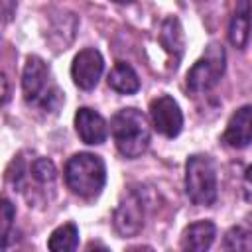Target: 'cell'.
Masks as SVG:
<instances>
[{
	"label": "cell",
	"instance_id": "obj_1",
	"mask_svg": "<svg viewBox=\"0 0 252 252\" xmlns=\"http://www.w3.org/2000/svg\"><path fill=\"white\" fill-rule=\"evenodd\" d=\"M22 93L28 106L45 114H55L65 100L63 91L55 83L49 65L37 55H30L24 65Z\"/></svg>",
	"mask_w": 252,
	"mask_h": 252
},
{
	"label": "cell",
	"instance_id": "obj_2",
	"mask_svg": "<svg viewBox=\"0 0 252 252\" xmlns=\"http://www.w3.org/2000/svg\"><path fill=\"white\" fill-rule=\"evenodd\" d=\"M110 132H112V140L116 144V150L128 159L140 158L148 150L150 140H152L148 118L142 114V110L132 108V106L120 108L112 116Z\"/></svg>",
	"mask_w": 252,
	"mask_h": 252
},
{
	"label": "cell",
	"instance_id": "obj_3",
	"mask_svg": "<svg viewBox=\"0 0 252 252\" xmlns=\"http://www.w3.org/2000/svg\"><path fill=\"white\" fill-rule=\"evenodd\" d=\"M65 183L81 199H94L106 183L104 161L89 152L75 154L65 163Z\"/></svg>",
	"mask_w": 252,
	"mask_h": 252
},
{
	"label": "cell",
	"instance_id": "obj_4",
	"mask_svg": "<svg viewBox=\"0 0 252 252\" xmlns=\"http://www.w3.org/2000/svg\"><path fill=\"white\" fill-rule=\"evenodd\" d=\"M185 195L193 205L211 207L219 195L217 169L209 156L193 154L185 163Z\"/></svg>",
	"mask_w": 252,
	"mask_h": 252
},
{
	"label": "cell",
	"instance_id": "obj_5",
	"mask_svg": "<svg viewBox=\"0 0 252 252\" xmlns=\"http://www.w3.org/2000/svg\"><path fill=\"white\" fill-rule=\"evenodd\" d=\"M226 67L224 47L217 41H211L205 53L195 61V65L187 71L185 83L191 93H207L220 81Z\"/></svg>",
	"mask_w": 252,
	"mask_h": 252
},
{
	"label": "cell",
	"instance_id": "obj_6",
	"mask_svg": "<svg viewBox=\"0 0 252 252\" xmlns=\"http://www.w3.org/2000/svg\"><path fill=\"white\" fill-rule=\"evenodd\" d=\"M144 219H146V205L142 193L136 189L124 191L112 215L114 230L120 236H136L144 226Z\"/></svg>",
	"mask_w": 252,
	"mask_h": 252
},
{
	"label": "cell",
	"instance_id": "obj_7",
	"mask_svg": "<svg viewBox=\"0 0 252 252\" xmlns=\"http://www.w3.org/2000/svg\"><path fill=\"white\" fill-rule=\"evenodd\" d=\"M104 71V59L98 49L85 47L81 49L71 65V77L73 83L83 91H93L98 85V79Z\"/></svg>",
	"mask_w": 252,
	"mask_h": 252
},
{
	"label": "cell",
	"instance_id": "obj_8",
	"mask_svg": "<svg viewBox=\"0 0 252 252\" xmlns=\"http://www.w3.org/2000/svg\"><path fill=\"white\" fill-rule=\"evenodd\" d=\"M150 118H152L154 128L165 138L179 136L183 128L181 108L169 94H161L150 102Z\"/></svg>",
	"mask_w": 252,
	"mask_h": 252
},
{
	"label": "cell",
	"instance_id": "obj_9",
	"mask_svg": "<svg viewBox=\"0 0 252 252\" xmlns=\"http://www.w3.org/2000/svg\"><path fill=\"white\" fill-rule=\"evenodd\" d=\"M222 142L234 150H242L252 144V104H244L232 112L222 134Z\"/></svg>",
	"mask_w": 252,
	"mask_h": 252
},
{
	"label": "cell",
	"instance_id": "obj_10",
	"mask_svg": "<svg viewBox=\"0 0 252 252\" xmlns=\"http://www.w3.org/2000/svg\"><path fill=\"white\" fill-rule=\"evenodd\" d=\"M75 130L81 138V142L89 146H98L106 140L108 136V126L106 120L93 108L81 106L75 112Z\"/></svg>",
	"mask_w": 252,
	"mask_h": 252
},
{
	"label": "cell",
	"instance_id": "obj_11",
	"mask_svg": "<svg viewBox=\"0 0 252 252\" xmlns=\"http://www.w3.org/2000/svg\"><path fill=\"white\" fill-rule=\"evenodd\" d=\"M252 33V6L250 0H236L234 12L228 24V41L236 49H244L248 45Z\"/></svg>",
	"mask_w": 252,
	"mask_h": 252
},
{
	"label": "cell",
	"instance_id": "obj_12",
	"mask_svg": "<svg viewBox=\"0 0 252 252\" xmlns=\"http://www.w3.org/2000/svg\"><path fill=\"white\" fill-rule=\"evenodd\" d=\"M159 43L161 47L165 49V53L169 55L171 59V67L177 69L179 61H181V55H183V30H181V24L175 16H167L163 22H161V28H159Z\"/></svg>",
	"mask_w": 252,
	"mask_h": 252
},
{
	"label": "cell",
	"instance_id": "obj_13",
	"mask_svg": "<svg viewBox=\"0 0 252 252\" xmlns=\"http://www.w3.org/2000/svg\"><path fill=\"white\" fill-rule=\"evenodd\" d=\"M217 236V226L213 220L191 222L181 234V248L189 252H205L211 248Z\"/></svg>",
	"mask_w": 252,
	"mask_h": 252
},
{
	"label": "cell",
	"instance_id": "obj_14",
	"mask_svg": "<svg viewBox=\"0 0 252 252\" xmlns=\"http://www.w3.org/2000/svg\"><path fill=\"white\" fill-rule=\"evenodd\" d=\"M106 81H108V87L120 94H134L140 89V79H138L136 71L124 61L114 63Z\"/></svg>",
	"mask_w": 252,
	"mask_h": 252
},
{
	"label": "cell",
	"instance_id": "obj_15",
	"mask_svg": "<svg viewBox=\"0 0 252 252\" xmlns=\"http://www.w3.org/2000/svg\"><path fill=\"white\" fill-rule=\"evenodd\" d=\"M79 246V228L73 222H65L61 226H57L49 240H47V248L53 252H73Z\"/></svg>",
	"mask_w": 252,
	"mask_h": 252
},
{
	"label": "cell",
	"instance_id": "obj_16",
	"mask_svg": "<svg viewBox=\"0 0 252 252\" xmlns=\"http://www.w3.org/2000/svg\"><path fill=\"white\" fill-rule=\"evenodd\" d=\"M220 246L224 250H252V228L246 222L230 226L224 232Z\"/></svg>",
	"mask_w": 252,
	"mask_h": 252
},
{
	"label": "cell",
	"instance_id": "obj_17",
	"mask_svg": "<svg viewBox=\"0 0 252 252\" xmlns=\"http://www.w3.org/2000/svg\"><path fill=\"white\" fill-rule=\"evenodd\" d=\"M16 219V209L14 205L4 199L0 205V222H2V248H8L10 244V228H12V220Z\"/></svg>",
	"mask_w": 252,
	"mask_h": 252
},
{
	"label": "cell",
	"instance_id": "obj_18",
	"mask_svg": "<svg viewBox=\"0 0 252 252\" xmlns=\"http://www.w3.org/2000/svg\"><path fill=\"white\" fill-rule=\"evenodd\" d=\"M242 193H244V199L252 203V165L246 167L244 171V179H242Z\"/></svg>",
	"mask_w": 252,
	"mask_h": 252
},
{
	"label": "cell",
	"instance_id": "obj_19",
	"mask_svg": "<svg viewBox=\"0 0 252 252\" xmlns=\"http://www.w3.org/2000/svg\"><path fill=\"white\" fill-rule=\"evenodd\" d=\"M2 6H4V24H8L16 10V0H2Z\"/></svg>",
	"mask_w": 252,
	"mask_h": 252
},
{
	"label": "cell",
	"instance_id": "obj_20",
	"mask_svg": "<svg viewBox=\"0 0 252 252\" xmlns=\"http://www.w3.org/2000/svg\"><path fill=\"white\" fill-rule=\"evenodd\" d=\"M2 87H4V94H2V104H6V102H8V98H10V89H8V79H6V75H2Z\"/></svg>",
	"mask_w": 252,
	"mask_h": 252
},
{
	"label": "cell",
	"instance_id": "obj_21",
	"mask_svg": "<svg viewBox=\"0 0 252 252\" xmlns=\"http://www.w3.org/2000/svg\"><path fill=\"white\" fill-rule=\"evenodd\" d=\"M244 222H246V224H248V226L252 228V213H248V215L244 217Z\"/></svg>",
	"mask_w": 252,
	"mask_h": 252
},
{
	"label": "cell",
	"instance_id": "obj_22",
	"mask_svg": "<svg viewBox=\"0 0 252 252\" xmlns=\"http://www.w3.org/2000/svg\"><path fill=\"white\" fill-rule=\"evenodd\" d=\"M114 2H118V4H128V2H132V0H114Z\"/></svg>",
	"mask_w": 252,
	"mask_h": 252
},
{
	"label": "cell",
	"instance_id": "obj_23",
	"mask_svg": "<svg viewBox=\"0 0 252 252\" xmlns=\"http://www.w3.org/2000/svg\"><path fill=\"white\" fill-rule=\"evenodd\" d=\"M197 2H203V0H197Z\"/></svg>",
	"mask_w": 252,
	"mask_h": 252
}]
</instances>
